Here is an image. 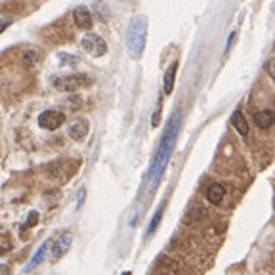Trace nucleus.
I'll list each match as a JSON object with an SVG mask.
<instances>
[{
  "mask_svg": "<svg viewBox=\"0 0 275 275\" xmlns=\"http://www.w3.org/2000/svg\"><path fill=\"white\" fill-rule=\"evenodd\" d=\"M80 44H82V48H84L92 58H102V56H106L107 54L106 40H104L100 34H94V32H88Z\"/></svg>",
  "mask_w": 275,
  "mask_h": 275,
  "instance_id": "4",
  "label": "nucleus"
},
{
  "mask_svg": "<svg viewBox=\"0 0 275 275\" xmlns=\"http://www.w3.org/2000/svg\"><path fill=\"white\" fill-rule=\"evenodd\" d=\"M254 122L266 130L275 122V115L272 111H258V113H254Z\"/></svg>",
  "mask_w": 275,
  "mask_h": 275,
  "instance_id": "12",
  "label": "nucleus"
},
{
  "mask_svg": "<svg viewBox=\"0 0 275 275\" xmlns=\"http://www.w3.org/2000/svg\"><path fill=\"white\" fill-rule=\"evenodd\" d=\"M180 128H182V115L180 113H174V115L170 116L166 128H164L162 140H160L159 148H157V153H155V159H153L151 168H149V182H151L153 188L159 184L160 176H162L164 170H166L170 155H172L174 146H176V140L180 136Z\"/></svg>",
  "mask_w": 275,
  "mask_h": 275,
  "instance_id": "1",
  "label": "nucleus"
},
{
  "mask_svg": "<svg viewBox=\"0 0 275 275\" xmlns=\"http://www.w3.org/2000/svg\"><path fill=\"white\" fill-rule=\"evenodd\" d=\"M92 82L88 78V74H71V76H58L54 78V86L58 90H64V92H74L82 86H88Z\"/></svg>",
  "mask_w": 275,
  "mask_h": 275,
  "instance_id": "3",
  "label": "nucleus"
},
{
  "mask_svg": "<svg viewBox=\"0 0 275 275\" xmlns=\"http://www.w3.org/2000/svg\"><path fill=\"white\" fill-rule=\"evenodd\" d=\"M0 272H2V274H10V268H8V266H0Z\"/></svg>",
  "mask_w": 275,
  "mask_h": 275,
  "instance_id": "22",
  "label": "nucleus"
},
{
  "mask_svg": "<svg viewBox=\"0 0 275 275\" xmlns=\"http://www.w3.org/2000/svg\"><path fill=\"white\" fill-rule=\"evenodd\" d=\"M50 244H52L50 241H44L42 246H40V248L36 250V254L32 256L31 262H29V264H27L25 268H23V272H25V274H27V272H32V270H36L38 266L42 264L44 258H46V254H48V248H50Z\"/></svg>",
  "mask_w": 275,
  "mask_h": 275,
  "instance_id": "9",
  "label": "nucleus"
},
{
  "mask_svg": "<svg viewBox=\"0 0 275 275\" xmlns=\"http://www.w3.org/2000/svg\"><path fill=\"white\" fill-rule=\"evenodd\" d=\"M88 130H90V124H88V120L86 118H76L71 122V126H69V136L76 140V142H82L86 136H88Z\"/></svg>",
  "mask_w": 275,
  "mask_h": 275,
  "instance_id": "8",
  "label": "nucleus"
},
{
  "mask_svg": "<svg viewBox=\"0 0 275 275\" xmlns=\"http://www.w3.org/2000/svg\"><path fill=\"white\" fill-rule=\"evenodd\" d=\"M264 67H266V73L270 74V76L275 80V60H268Z\"/></svg>",
  "mask_w": 275,
  "mask_h": 275,
  "instance_id": "19",
  "label": "nucleus"
},
{
  "mask_svg": "<svg viewBox=\"0 0 275 275\" xmlns=\"http://www.w3.org/2000/svg\"><path fill=\"white\" fill-rule=\"evenodd\" d=\"M73 20H74V25L80 29V31H90L92 29V14L90 10L86 8V6H78V8H74L73 12Z\"/></svg>",
  "mask_w": 275,
  "mask_h": 275,
  "instance_id": "6",
  "label": "nucleus"
},
{
  "mask_svg": "<svg viewBox=\"0 0 275 275\" xmlns=\"http://www.w3.org/2000/svg\"><path fill=\"white\" fill-rule=\"evenodd\" d=\"M148 42V18L146 16H136L126 31V50L132 60H140L146 50Z\"/></svg>",
  "mask_w": 275,
  "mask_h": 275,
  "instance_id": "2",
  "label": "nucleus"
},
{
  "mask_svg": "<svg viewBox=\"0 0 275 275\" xmlns=\"http://www.w3.org/2000/svg\"><path fill=\"white\" fill-rule=\"evenodd\" d=\"M71 244H73V235L69 232L62 233L60 237H58V241L52 244V254L56 260H60L62 256L69 252V248H71Z\"/></svg>",
  "mask_w": 275,
  "mask_h": 275,
  "instance_id": "7",
  "label": "nucleus"
},
{
  "mask_svg": "<svg viewBox=\"0 0 275 275\" xmlns=\"http://www.w3.org/2000/svg\"><path fill=\"white\" fill-rule=\"evenodd\" d=\"M224 195H226V188H224L222 184H212L210 188L206 190V199H208V202H212V204H220Z\"/></svg>",
  "mask_w": 275,
  "mask_h": 275,
  "instance_id": "11",
  "label": "nucleus"
},
{
  "mask_svg": "<svg viewBox=\"0 0 275 275\" xmlns=\"http://www.w3.org/2000/svg\"><path fill=\"white\" fill-rule=\"evenodd\" d=\"M162 210H164V202L159 204V208H157V212H155V216L151 218L149 228H148V235H146V237H151L153 233L157 232V228H159V224H160V218H162Z\"/></svg>",
  "mask_w": 275,
  "mask_h": 275,
  "instance_id": "14",
  "label": "nucleus"
},
{
  "mask_svg": "<svg viewBox=\"0 0 275 275\" xmlns=\"http://www.w3.org/2000/svg\"><path fill=\"white\" fill-rule=\"evenodd\" d=\"M176 73H178V62H174V64L166 69V73H164V78H162V92H164V94H170V92H172Z\"/></svg>",
  "mask_w": 275,
  "mask_h": 275,
  "instance_id": "10",
  "label": "nucleus"
},
{
  "mask_svg": "<svg viewBox=\"0 0 275 275\" xmlns=\"http://www.w3.org/2000/svg\"><path fill=\"white\" fill-rule=\"evenodd\" d=\"M10 25H12L10 20H0V34H2V32L6 31V29H8Z\"/></svg>",
  "mask_w": 275,
  "mask_h": 275,
  "instance_id": "20",
  "label": "nucleus"
},
{
  "mask_svg": "<svg viewBox=\"0 0 275 275\" xmlns=\"http://www.w3.org/2000/svg\"><path fill=\"white\" fill-rule=\"evenodd\" d=\"M96 10L100 12V18H102V20H107V18H109V8L106 6V2L96 0Z\"/></svg>",
  "mask_w": 275,
  "mask_h": 275,
  "instance_id": "17",
  "label": "nucleus"
},
{
  "mask_svg": "<svg viewBox=\"0 0 275 275\" xmlns=\"http://www.w3.org/2000/svg\"><path fill=\"white\" fill-rule=\"evenodd\" d=\"M232 124L235 126V130L241 134V136H246L248 134V122L241 111H235L232 115Z\"/></svg>",
  "mask_w": 275,
  "mask_h": 275,
  "instance_id": "13",
  "label": "nucleus"
},
{
  "mask_svg": "<svg viewBox=\"0 0 275 275\" xmlns=\"http://www.w3.org/2000/svg\"><path fill=\"white\" fill-rule=\"evenodd\" d=\"M65 122L64 111H56V109H46L38 115V124L44 130H58Z\"/></svg>",
  "mask_w": 275,
  "mask_h": 275,
  "instance_id": "5",
  "label": "nucleus"
},
{
  "mask_svg": "<svg viewBox=\"0 0 275 275\" xmlns=\"http://www.w3.org/2000/svg\"><path fill=\"white\" fill-rule=\"evenodd\" d=\"M82 202H84V190H80L78 193V206H82Z\"/></svg>",
  "mask_w": 275,
  "mask_h": 275,
  "instance_id": "21",
  "label": "nucleus"
},
{
  "mask_svg": "<svg viewBox=\"0 0 275 275\" xmlns=\"http://www.w3.org/2000/svg\"><path fill=\"white\" fill-rule=\"evenodd\" d=\"M12 250V239L8 233H0V256L8 254Z\"/></svg>",
  "mask_w": 275,
  "mask_h": 275,
  "instance_id": "15",
  "label": "nucleus"
},
{
  "mask_svg": "<svg viewBox=\"0 0 275 275\" xmlns=\"http://www.w3.org/2000/svg\"><path fill=\"white\" fill-rule=\"evenodd\" d=\"M36 222H38V212H29V218H27V222L23 224V230L36 226Z\"/></svg>",
  "mask_w": 275,
  "mask_h": 275,
  "instance_id": "18",
  "label": "nucleus"
},
{
  "mask_svg": "<svg viewBox=\"0 0 275 275\" xmlns=\"http://www.w3.org/2000/svg\"><path fill=\"white\" fill-rule=\"evenodd\" d=\"M274 50H275V44H274Z\"/></svg>",
  "mask_w": 275,
  "mask_h": 275,
  "instance_id": "23",
  "label": "nucleus"
},
{
  "mask_svg": "<svg viewBox=\"0 0 275 275\" xmlns=\"http://www.w3.org/2000/svg\"><path fill=\"white\" fill-rule=\"evenodd\" d=\"M23 62H25L27 65H34L36 62H38V52H36V50H29V52H25Z\"/></svg>",
  "mask_w": 275,
  "mask_h": 275,
  "instance_id": "16",
  "label": "nucleus"
}]
</instances>
